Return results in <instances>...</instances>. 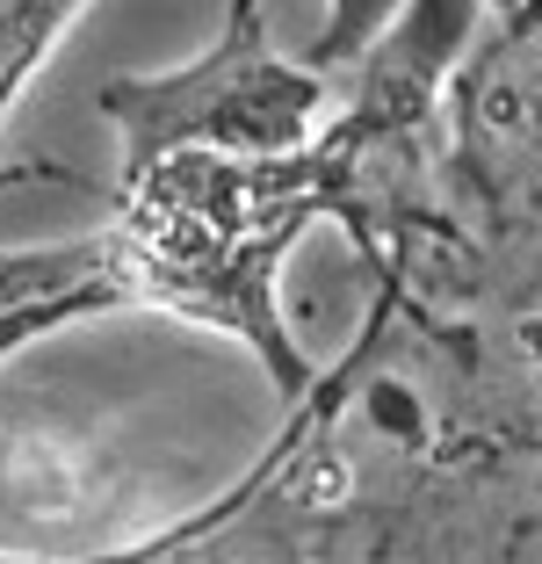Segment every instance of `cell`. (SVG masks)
I'll return each mask as SVG.
<instances>
[{
	"label": "cell",
	"mask_w": 542,
	"mask_h": 564,
	"mask_svg": "<svg viewBox=\"0 0 542 564\" xmlns=\"http://www.w3.org/2000/svg\"><path fill=\"white\" fill-rule=\"evenodd\" d=\"M304 101H312V87L268 66L261 36H253V0H239L231 36L196 73H174V80H116L109 87V117L131 138L123 182L145 174V166H160V160H174L181 145H203V138L268 145V138H282L304 117Z\"/></svg>",
	"instance_id": "obj_1"
},
{
	"label": "cell",
	"mask_w": 542,
	"mask_h": 564,
	"mask_svg": "<svg viewBox=\"0 0 542 564\" xmlns=\"http://www.w3.org/2000/svg\"><path fill=\"white\" fill-rule=\"evenodd\" d=\"M80 0H0V109L15 101L22 73L51 51V36L66 30V15Z\"/></svg>",
	"instance_id": "obj_2"
}]
</instances>
